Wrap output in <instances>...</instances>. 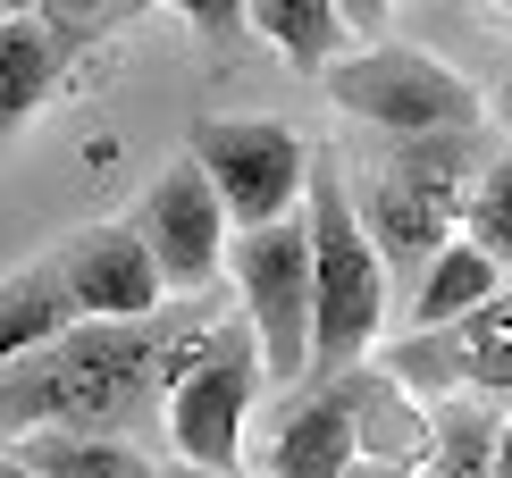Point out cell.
<instances>
[{
    "label": "cell",
    "mask_w": 512,
    "mask_h": 478,
    "mask_svg": "<svg viewBox=\"0 0 512 478\" xmlns=\"http://www.w3.org/2000/svg\"><path fill=\"white\" fill-rule=\"evenodd\" d=\"M353 17L361 9H336V0H244V26L261 42H277V51H286L294 68H311V76H328L336 59L361 51Z\"/></svg>",
    "instance_id": "13"
},
{
    "label": "cell",
    "mask_w": 512,
    "mask_h": 478,
    "mask_svg": "<svg viewBox=\"0 0 512 478\" xmlns=\"http://www.w3.org/2000/svg\"><path fill=\"white\" fill-rule=\"evenodd\" d=\"M504 126H512V93H504Z\"/></svg>",
    "instance_id": "24"
},
{
    "label": "cell",
    "mask_w": 512,
    "mask_h": 478,
    "mask_svg": "<svg viewBox=\"0 0 512 478\" xmlns=\"http://www.w3.org/2000/svg\"><path fill=\"white\" fill-rule=\"evenodd\" d=\"M34 478H168V462H152L126 437H26L9 445Z\"/></svg>",
    "instance_id": "16"
},
{
    "label": "cell",
    "mask_w": 512,
    "mask_h": 478,
    "mask_svg": "<svg viewBox=\"0 0 512 478\" xmlns=\"http://www.w3.org/2000/svg\"><path fill=\"white\" fill-rule=\"evenodd\" d=\"M328 101L361 126H378L387 143L412 135H479L487 101L462 68H445L437 51H412V42H361L353 59L328 68Z\"/></svg>",
    "instance_id": "4"
},
{
    "label": "cell",
    "mask_w": 512,
    "mask_h": 478,
    "mask_svg": "<svg viewBox=\"0 0 512 478\" xmlns=\"http://www.w3.org/2000/svg\"><path fill=\"white\" fill-rule=\"evenodd\" d=\"M361 369L319 378V386H294V403L277 411V428L261 445L269 478H353V462H361Z\"/></svg>",
    "instance_id": "11"
},
{
    "label": "cell",
    "mask_w": 512,
    "mask_h": 478,
    "mask_svg": "<svg viewBox=\"0 0 512 478\" xmlns=\"http://www.w3.org/2000/svg\"><path fill=\"white\" fill-rule=\"evenodd\" d=\"M462 244L487 252V260L512 277V143L487 151L479 177H471V193H462Z\"/></svg>",
    "instance_id": "18"
},
{
    "label": "cell",
    "mask_w": 512,
    "mask_h": 478,
    "mask_svg": "<svg viewBox=\"0 0 512 478\" xmlns=\"http://www.w3.org/2000/svg\"><path fill=\"white\" fill-rule=\"evenodd\" d=\"M269 395L261 336L244 328V311H227L210 344L185 361V378L168 386V453L185 470H244V420Z\"/></svg>",
    "instance_id": "6"
},
{
    "label": "cell",
    "mask_w": 512,
    "mask_h": 478,
    "mask_svg": "<svg viewBox=\"0 0 512 478\" xmlns=\"http://www.w3.org/2000/svg\"><path fill=\"white\" fill-rule=\"evenodd\" d=\"M219 294L168 302L160 319L135 328H93L59 336L51 353L0 369V453L26 437H168V386L185 378V361L219 328Z\"/></svg>",
    "instance_id": "1"
},
{
    "label": "cell",
    "mask_w": 512,
    "mask_h": 478,
    "mask_svg": "<svg viewBox=\"0 0 512 478\" xmlns=\"http://www.w3.org/2000/svg\"><path fill=\"white\" fill-rule=\"evenodd\" d=\"M504 286H512V277L496 269V260H487V252H471V244H462V235H454V244L437 252V269L420 277V294L403 302V319H412V336L462 328V319H479V311H487V302H496Z\"/></svg>",
    "instance_id": "14"
},
{
    "label": "cell",
    "mask_w": 512,
    "mask_h": 478,
    "mask_svg": "<svg viewBox=\"0 0 512 478\" xmlns=\"http://www.w3.org/2000/svg\"><path fill=\"white\" fill-rule=\"evenodd\" d=\"M135 235H143V252L160 260V277H168V294L177 302H202V294H219L227 286V252H236V227H227V210H219V193H210V177L194 160H168L152 185L135 193Z\"/></svg>",
    "instance_id": "8"
},
{
    "label": "cell",
    "mask_w": 512,
    "mask_h": 478,
    "mask_svg": "<svg viewBox=\"0 0 512 478\" xmlns=\"http://www.w3.org/2000/svg\"><path fill=\"white\" fill-rule=\"evenodd\" d=\"M126 17L135 9H9L0 17V143L68 84L84 51L126 34Z\"/></svg>",
    "instance_id": "9"
},
{
    "label": "cell",
    "mask_w": 512,
    "mask_h": 478,
    "mask_svg": "<svg viewBox=\"0 0 512 478\" xmlns=\"http://www.w3.org/2000/svg\"><path fill=\"white\" fill-rule=\"evenodd\" d=\"M303 227H311V378H345L378 353V328H387V260H378L370 227L353 210V185H345V160L319 143L311 160V193H303Z\"/></svg>",
    "instance_id": "3"
},
{
    "label": "cell",
    "mask_w": 512,
    "mask_h": 478,
    "mask_svg": "<svg viewBox=\"0 0 512 478\" xmlns=\"http://www.w3.org/2000/svg\"><path fill=\"white\" fill-rule=\"evenodd\" d=\"M496 437L504 411L479 395H454L429 411V453H420V478H496Z\"/></svg>",
    "instance_id": "15"
},
{
    "label": "cell",
    "mask_w": 512,
    "mask_h": 478,
    "mask_svg": "<svg viewBox=\"0 0 512 478\" xmlns=\"http://www.w3.org/2000/svg\"><path fill=\"white\" fill-rule=\"evenodd\" d=\"M168 478H244V470H185V462H168Z\"/></svg>",
    "instance_id": "22"
},
{
    "label": "cell",
    "mask_w": 512,
    "mask_h": 478,
    "mask_svg": "<svg viewBox=\"0 0 512 478\" xmlns=\"http://www.w3.org/2000/svg\"><path fill=\"white\" fill-rule=\"evenodd\" d=\"M496 478H512V411H504V437H496Z\"/></svg>",
    "instance_id": "21"
},
{
    "label": "cell",
    "mask_w": 512,
    "mask_h": 478,
    "mask_svg": "<svg viewBox=\"0 0 512 478\" xmlns=\"http://www.w3.org/2000/svg\"><path fill=\"white\" fill-rule=\"evenodd\" d=\"M462 386H471L479 403H496V411H512V286L487 302L479 319H462Z\"/></svg>",
    "instance_id": "19"
},
{
    "label": "cell",
    "mask_w": 512,
    "mask_h": 478,
    "mask_svg": "<svg viewBox=\"0 0 512 478\" xmlns=\"http://www.w3.org/2000/svg\"><path fill=\"white\" fill-rule=\"evenodd\" d=\"M185 160L210 177L227 227H236V235H261V227L303 219L319 143H303L286 118H202L194 135H185Z\"/></svg>",
    "instance_id": "5"
},
{
    "label": "cell",
    "mask_w": 512,
    "mask_h": 478,
    "mask_svg": "<svg viewBox=\"0 0 512 478\" xmlns=\"http://www.w3.org/2000/svg\"><path fill=\"white\" fill-rule=\"evenodd\" d=\"M496 151V135H412V143H378L361 168H345L353 210L370 227L387 277L403 286V302L420 294V277L437 269V252L462 235V193H471L479 160Z\"/></svg>",
    "instance_id": "2"
},
{
    "label": "cell",
    "mask_w": 512,
    "mask_h": 478,
    "mask_svg": "<svg viewBox=\"0 0 512 478\" xmlns=\"http://www.w3.org/2000/svg\"><path fill=\"white\" fill-rule=\"evenodd\" d=\"M227 286H236L244 328L261 336L269 386L294 395V386L311 378V227L286 219V227L236 235V252H227Z\"/></svg>",
    "instance_id": "7"
},
{
    "label": "cell",
    "mask_w": 512,
    "mask_h": 478,
    "mask_svg": "<svg viewBox=\"0 0 512 478\" xmlns=\"http://www.w3.org/2000/svg\"><path fill=\"white\" fill-rule=\"evenodd\" d=\"M51 260H59V277H68V294H76V319H93V328H135V319H160L168 302H177L168 277H160V260L143 252L135 219L76 227Z\"/></svg>",
    "instance_id": "10"
},
{
    "label": "cell",
    "mask_w": 512,
    "mask_h": 478,
    "mask_svg": "<svg viewBox=\"0 0 512 478\" xmlns=\"http://www.w3.org/2000/svg\"><path fill=\"white\" fill-rule=\"evenodd\" d=\"M76 328H84V319H76V294H68V277H59L51 252L0 277V369L51 353V344L76 336Z\"/></svg>",
    "instance_id": "12"
},
{
    "label": "cell",
    "mask_w": 512,
    "mask_h": 478,
    "mask_svg": "<svg viewBox=\"0 0 512 478\" xmlns=\"http://www.w3.org/2000/svg\"><path fill=\"white\" fill-rule=\"evenodd\" d=\"M0 17H9V9H0Z\"/></svg>",
    "instance_id": "25"
},
{
    "label": "cell",
    "mask_w": 512,
    "mask_h": 478,
    "mask_svg": "<svg viewBox=\"0 0 512 478\" xmlns=\"http://www.w3.org/2000/svg\"><path fill=\"white\" fill-rule=\"evenodd\" d=\"M0 478H34L26 462H17V453H0Z\"/></svg>",
    "instance_id": "23"
},
{
    "label": "cell",
    "mask_w": 512,
    "mask_h": 478,
    "mask_svg": "<svg viewBox=\"0 0 512 478\" xmlns=\"http://www.w3.org/2000/svg\"><path fill=\"white\" fill-rule=\"evenodd\" d=\"M378 369L412 395L420 411H437V403H454V395H471L462 386V336L454 328H437V336H403V344H387L378 353Z\"/></svg>",
    "instance_id": "17"
},
{
    "label": "cell",
    "mask_w": 512,
    "mask_h": 478,
    "mask_svg": "<svg viewBox=\"0 0 512 478\" xmlns=\"http://www.w3.org/2000/svg\"><path fill=\"white\" fill-rule=\"evenodd\" d=\"M185 17H194V34H210V42L244 34V9H227V0H202V9H185Z\"/></svg>",
    "instance_id": "20"
}]
</instances>
